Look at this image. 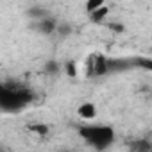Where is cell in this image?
<instances>
[{
	"mask_svg": "<svg viewBox=\"0 0 152 152\" xmlns=\"http://www.w3.org/2000/svg\"><path fill=\"white\" fill-rule=\"evenodd\" d=\"M66 73L72 75V77L75 75V64H73V63H68V64H66Z\"/></svg>",
	"mask_w": 152,
	"mask_h": 152,
	"instance_id": "8",
	"label": "cell"
},
{
	"mask_svg": "<svg viewBox=\"0 0 152 152\" xmlns=\"http://www.w3.org/2000/svg\"><path fill=\"white\" fill-rule=\"evenodd\" d=\"M77 113H79V116H81L83 120H93V118L97 116V106H95L93 102H83V104L79 106Z\"/></svg>",
	"mask_w": 152,
	"mask_h": 152,
	"instance_id": "3",
	"label": "cell"
},
{
	"mask_svg": "<svg viewBox=\"0 0 152 152\" xmlns=\"http://www.w3.org/2000/svg\"><path fill=\"white\" fill-rule=\"evenodd\" d=\"M29 129H31L32 132H36V134H38L39 138H43V136H45V134L48 132V129H47V125H43V124H34V125H31Z\"/></svg>",
	"mask_w": 152,
	"mask_h": 152,
	"instance_id": "6",
	"label": "cell"
},
{
	"mask_svg": "<svg viewBox=\"0 0 152 152\" xmlns=\"http://www.w3.org/2000/svg\"><path fill=\"white\" fill-rule=\"evenodd\" d=\"M88 70L93 75H104L107 72V61L104 56H91L88 61Z\"/></svg>",
	"mask_w": 152,
	"mask_h": 152,
	"instance_id": "2",
	"label": "cell"
},
{
	"mask_svg": "<svg viewBox=\"0 0 152 152\" xmlns=\"http://www.w3.org/2000/svg\"><path fill=\"white\" fill-rule=\"evenodd\" d=\"M79 132L95 148H106L115 140V131L109 125H84V127H81Z\"/></svg>",
	"mask_w": 152,
	"mask_h": 152,
	"instance_id": "1",
	"label": "cell"
},
{
	"mask_svg": "<svg viewBox=\"0 0 152 152\" xmlns=\"http://www.w3.org/2000/svg\"><path fill=\"white\" fill-rule=\"evenodd\" d=\"M102 6H106V0H86L84 9H86V13H91V11L102 7Z\"/></svg>",
	"mask_w": 152,
	"mask_h": 152,
	"instance_id": "5",
	"label": "cell"
},
{
	"mask_svg": "<svg viewBox=\"0 0 152 152\" xmlns=\"http://www.w3.org/2000/svg\"><path fill=\"white\" fill-rule=\"evenodd\" d=\"M88 15H90V20H91V22L100 23V22H104L106 16L109 15V9H107L106 6H102V7H99V9H95V11H91V13H88Z\"/></svg>",
	"mask_w": 152,
	"mask_h": 152,
	"instance_id": "4",
	"label": "cell"
},
{
	"mask_svg": "<svg viewBox=\"0 0 152 152\" xmlns=\"http://www.w3.org/2000/svg\"><path fill=\"white\" fill-rule=\"evenodd\" d=\"M41 25H39V31L41 32H52L54 29H56V23L54 22H50V20H43V22H39Z\"/></svg>",
	"mask_w": 152,
	"mask_h": 152,
	"instance_id": "7",
	"label": "cell"
}]
</instances>
